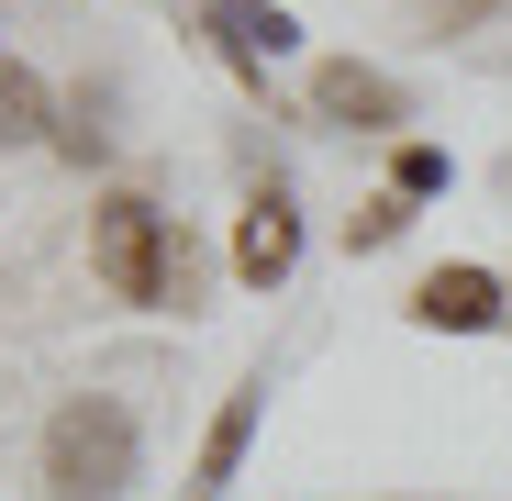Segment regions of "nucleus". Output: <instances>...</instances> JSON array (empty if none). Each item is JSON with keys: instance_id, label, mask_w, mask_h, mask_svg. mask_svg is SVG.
Instances as JSON below:
<instances>
[{"instance_id": "f257e3e1", "label": "nucleus", "mask_w": 512, "mask_h": 501, "mask_svg": "<svg viewBox=\"0 0 512 501\" xmlns=\"http://www.w3.org/2000/svg\"><path fill=\"white\" fill-rule=\"evenodd\" d=\"M45 490L56 501H123L134 490V412L112 390H78L45 424Z\"/></svg>"}, {"instance_id": "f03ea898", "label": "nucleus", "mask_w": 512, "mask_h": 501, "mask_svg": "<svg viewBox=\"0 0 512 501\" xmlns=\"http://www.w3.org/2000/svg\"><path fill=\"white\" fill-rule=\"evenodd\" d=\"M90 268H101L112 301H179V245H167V212L134 201V190H112V201L90 212Z\"/></svg>"}, {"instance_id": "7ed1b4c3", "label": "nucleus", "mask_w": 512, "mask_h": 501, "mask_svg": "<svg viewBox=\"0 0 512 501\" xmlns=\"http://www.w3.org/2000/svg\"><path fill=\"white\" fill-rule=\"evenodd\" d=\"M290 268H301V212H290L279 190H256V201H245V234H234V279H245V290H279Z\"/></svg>"}, {"instance_id": "20e7f679", "label": "nucleus", "mask_w": 512, "mask_h": 501, "mask_svg": "<svg viewBox=\"0 0 512 501\" xmlns=\"http://www.w3.org/2000/svg\"><path fill=\"white\" fill-rule=\"evenodd\" d=\"M412 323H435V334H490L501 323V279L490 268H435L412 290Z\"/></svg>"}, {"instance_id": "39448f33", "label": "nucleus", "mask_w": 512, "mask_h": 501, "mask_svg": "<svg viewBox=\"0 0 512 501\" xmlns=\"http://www.w3.org/2000/svg\"><path fill=\"white\" fill-rule=\"evenodd\" d=\"M312 112H323V123H357V134H390V123H401V90H390L379 67L334 56V67L312 78Z\"/></svg>"}, {"instance_id": "423d86ee", "label": "nucleus", "mask_w": 512, "mask_h": 501, "mask_svg": "<svg viewBox=\"0 0 512 501\" xmlns=\"http://www.w3.org/2000/svg\"><path fill=\"white\" fill-rule=\"evenodd\" d=\"M212 34H223V56L256 78V67H268V56H290L301 45V23L290 12H268V0H212Z\"/></svg>"}, {"instance_id": "0eeeda50", "label": "nucleus", "mask_w": 512, "mask_h": 501, "mask_svg": "<svg viewBox=\"0 0 512 501\" xmlns=\"http://www.w3.org/2000/svg\"><path fill=\"white\" fill-rule=\"evenodd\" d=\"M256 401H268V379H245V390L223 401V424H212V446H201V501L234 479V457H245V435H256Z\"/></svg>"}, {"instance_id": "6e6552de", "label": "nucleus", "mask_w": 512, "mask_h": 501, "mask_svg": "<svg viewBox=\"0 0 512 501\" xmlns=\"http://www.w3.org/2000/svg\"><path fill=\"white\" fill-rule=\"evenodd\" d=\"M34 134H45V90L0 56V145H34Z\"/></svg>"}, {"instance_id": "1a4fd4ad", "label": "nucleus", "mask_w": 512, "mask_h": 501, "mask_svg": "<svg viewBox=\"0 0 512 501\" xmlns=\"http://www.w3.org/2000/svg\"><path fill=\"white\" fill-rule=\"evenodd\" d=\"M390 190H401V201H435V190H446V156H435V145H401V156H390Z\"/></svg>"}, {"instance_id": "9d476101", "label": "nucleus", "mask_w": 512, "mask_h": 501, "mask_svg": "<svg viewBox=\"0 0 512 501\" xmlns=\"http://www.w3.org/2000/svg\"><path fill=\"white\" fill-rule=\"evenodd\" d=\"M401 223H412V201H401V190H379V201H368V212H357V245H390V234H401Z\"/></svg>"}]
</instances>
